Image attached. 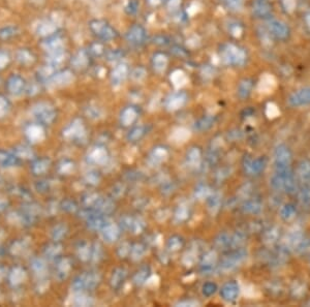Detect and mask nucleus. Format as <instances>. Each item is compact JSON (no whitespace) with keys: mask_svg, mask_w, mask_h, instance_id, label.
<instances>
[{"mask_svg":"<svg viewBox=\"0 0 310 307\" xmlns=\"http://www.w3.org/2000/svg\"><path fill=\"white\" fill-rule=\"evenodd\" d=\"M271 185L274 190L292 194L297 190L296 177L292 168L275 170L273 176L270 179Z\"/></svg>","mask_w":310,"mask_h":307,"instance_id":"f257e3e1","label":"nucleus"},{"mask_svg":"<svg viewBox=\"0 0 310 307\" xmlns=\"http://www.w3.org/2000/svg\"><path fill=\"white\" fill-rule=\"evenodd\" d=\"M220 58L227 65L241 66L246 61V53L240 47L228 43L220 49Z\"/></svg>","mask_w":310,"mask_h":307,"instance_id":"f03ea898","label":"nucleus"},{"mask_svg":"<svg viewBox=\"0 0 310 307\" xmlns=\"http://www.w3.org/2000/svg\"><path fill=\"white\" fill-rule=\"evenodd\" d=\"M89 28L91 32L104 41L112 40L117 37V31L111 26V24L105 20L94 19L89 22Z\"/></svg>","mask_w":310,"mask_h":307,"instance_id":"7ed1b4c3","label":"nucleus"},{"mask_svg":"<svg viewBox=\"0 0 310 307\" xmlns=\"http://www.w3.org/2000/svg\"><path fill=\"white\" fill-rule=\"evenodd\" d=\"M266 30L270 36L277 40H287L291 36V29L281 20L269 18L266 22Z\"/></svg>","mask_w":310,"mask_h":307,"instance_id":"20e7f679","label":"nucleus"},{"mask_svg":"<svg viewBox=\"0 0 310 307\" xmlns=\"http://www.w3.org/2000/svg\"><path fill=\"white\" fill-rule=\"evenodd\" d=\"M292 152L285 145H278L274 151L275 170L292 168Z\"/></svg>","mask_w":310,"mask_h":307,"instance_id":"39448f33","label":"nucleus"},{"mask_svg":"<svg viewBox=\"0 0 310 307\" xmlns=\"http://www.w3.org/2000/svg\"><path fill=\"white\" fill-rule=\"evenodd\" d=\"M125 36H126V40L130 45L135 47H140L145 43L147 39V32L145 28L142 25L135 24L127 30Z\"/></svg>","mask_w":310,"mask_h":307,"instance_id":"423d86ee","label":"nucleus"},{"mask_svg":"<svg viewBox=\"0 0 310 307\" xmlns=\"http://www.w3.org/2000/svg\"><path fill=\"white\" fill-rule=\"evenodd\" d=\"M42 48L49 55L64 53V42L61 37L56 35H51L46 37L41 43Z\"/></svg>","mask_w":310,"mask_h":307,"instance_id":"0eeeda50","label":"nucleus"},{"mask_svg":"<svg viewBox=\"0 0 310 307\" xmlns=\"http://www.w3.org/2000/svg\"><path fill=\"white\" fill-rule=\"evenodd\" d=\"M252 14L259 19L268 20L272 16L273 8L269 0H253L251 5Z\"/></svg>","mask_w":310,"mask_h":307,"instance_id":"6e6552de","label":"nucleus"},{"mask_svg":"<svg viewBox=\"0 0 310 307\" xmlns=\"http://www.w3.org/2000/svg\"><path fill=\"white\" fill-rule=\"evenodd\" d=\"M288 103L291 107H305L310 105V87L301 88L292 93Z\"/></svg>","mask_w":310,"mask_h":307,"instance_id":"1a4fd4ad","label":"nucleus"},{"mask_svg":"<svg viewBox=\"0 0 310 307\" xmlns=\"http://www.w3.org/2000/svg\"><path fill=\"white\" fill-rule=\"evenodd\" d=\"M246 256V252L243 249H237L226 255L220 262V268L224 270H232L238 264L241 263Z\"/></svg>","mask_w":310,"mask_h":307,"instance_id":"9d476101","label":"nucleus"},{"mask_svg":"<svg viewBox=\"0 0 310 307\" xmlns=\"http://www.w3.org/2000/svg\"><path fill=\"white\" fill-rule=\"evenodd\" d=\"M243 164H244L245 171L248 174L257 175L261 171H264L266 164H267V160L265 157H256V158L245 157Z\"/></svg>","mask_w":310,"mask_h":307,"instance_id":"9b49d317","label":"nucleus"},{"mask_svg":"<svg viewBox=\"0 0 310 307\" xmlns=\"http://www.w3.org/2000/svg\"><path fill=\"white\" fill-rule=\"evenodd\" d=\"M239 292L240 289L239 286H238V283L236 281H229L222 288L220 296L224 300L228 302H233L238 298V296H239Z\"/></svg>","mask_w":310,"mask_h":307,"instance_id":"f8f14e48","label":"nucleus"},{"mask_svg":"<svg viewBox=\"0 0 310 307\" xmlns=\"http://www.w3.org/2000/svg\"><path fill=\"white\" fill-rule=\"evenodd\" d=\"M128 72H129V69H128V66L126 64H124V63L118 64L113 69V72L111 74V80H112L113 85L118 86V85L122 84L125 81V79L127 78Z\"/></svg>","mask_w":310,"mask_h":307,"instance_id":"ddd939ff","label":"nucleus"},{"mask_svg":"<svg viewBox=\"0 0 310 307\" xmlns=\"http://www.w3.org/2000/svg\"><path fill=\"white\" fill-rule=\"evenodd\" d=\"M71 64L77 69H83L89 64V52L86 50H80L71 58Z\"/></svg>","mask_w":310,"mask_h":307,"instance_id":"4468645a","label":"nucleus"},{"mask_svg":"<svg viewBox=\"0 0 310 307\" xmlns=\"http://www.w3.org/2000/svg\"><path fill=\"white\" fill-rule=\"evenodd\" d=\"M73 79H74L73 74H71L69 70H64V72L53 75L51 78V83L54 86L59 87V86H64V85L69 84L71 81H73Z\"/></svg>","mask_w":310,"mask_h":307,"instance_id":"2eb2a0df","label":"nucleus"},{"mask_svg":"<svg viewBox=\"0 0 310 307\" xmlns=\"http://www.w3.org/2000/svg\"><path fill=\"white\" fill-rule=\"evenodd\" d=\"M216 266V255L214 252H208L204 255L202 263H201V270L202 272H212Z\"/></svg>","mask_w":310,"mask_h":307,"instance_id":"dca6fc26","label":"nucleus"},{"mask_svg":"<svg viewBox=\"0 0 310 307\" xmlns=\"http://www.w3.org/2000/svg\"><path fill=\"white\" fill-rule=\"evenodd\" d=\"M119 233H120V230H119V228L116 225L107 224L103 228V237L108 242L116 241L119 237Z\"/></svg>","mask_w":310,"mask_h":307,"instance_id":"f3484780","label":"nucleus"},{"mask_svg":"<svg viewBox=\"0 0 310 307\" xmlns=\"http://www.w3.org/2000/svg\"><path fill=\"white\" fill-rule=\"evenodd\" d=\"M297 175L304 183H310V160H301L297 168Z\"/></svg>","mask_w":310,"mask_h":307,"instance_id":"a211bd4d","label":"nucleus"},{"mask_svg":"<svg viewBox=\"0 0 310 307\" xmlns=\"http://www.w3.org/2000/svg\"><path fill=\"white\" fill-rule=\"evenodd\" d=\"M169 63V59L168 56H166L164 53H156L153 55L152 58V65L154 67V69L158 73H162L165 70L166 66H168Z\"/></svg>","mask_w":310,"mask_h":307,"instance_id":"6ab92c4d","label":"nucleus"},{"mask_svg":"<svg viewBox=\"0 0 310 307\" xmlns=\"http://www.w3.org/2000/svg\"><path fill=\"white\" fill-rule=\"evenodd\" d=\"M137 116H138V113L135 108H131V107L125 108L121 113V123L124 126L131 125L137 119Z\"/></svg>","mask_w":310,"mask_h":307,"instance_id":"aec40b11","label":"nucleus"},{"mask_svg":"<svg viewBox=\"0 0 310 307\" xmlns=\"http://www.w3.org/2000/svg\"><path fill=\"white\" fill-rule=\"evenodd\" d=\"M252 87H253V83L251 80L249 79H244L240 82V84L238 85V96H239L241 99H247L250 93L252 91Z\"/></svg>","mask_w":310,"mask_h":307,"instance_id":"412c9836","label":"nucleus"},{"mask_svg":"<svg viewBox=\"0 0 310 307\" xmlns=\"http://www.w3.org/2000/svg\"><path fill=\"white\" fill-rule=\"evenodd\" d=\"M186 102V94L183 92L177 93L173 96L168 102V108L172 111L180 109Z\"/></svg>","mask_w":310,"mask_h":307,"instance_id":"4be33fe9","label":"nucleus"},{"mask_svg":"<svg viewBox=\"0 0 310 307\" xmlns=\"http://www.w3.org/2000/svg\"><path fill=\"white\" fill-rule=\"evenodd\" d=\"M125 277H126V271L122 268H118L116 269L114 272H113V275H112V279H111V282H112V286L115 288V289H118L120 288L122 283L124 282L125 280Z\"/></svg>","mask_w":310,"mask_h":307,"instance_id":"5701e85b","label":"nucleus"},{"mask_svg":"<svg viewBox=\"0 0 310 307\" xmlns=\"http://www.w3.org/2000/svg\"><path fill=\"white\" fill-rule=\"evenodd\" d=\"M57 30V26L53 22H45L38 26V34L48 37L53 35Z\"/></svg>","mask_w":310,"mask_h":307,"instance_id":"b1692460","label":"nucleus"},{"mask_svg":"<svg viewBox=\"0 0 310 307\" xmlns=\"http://www.w3.org/2000/svg\"><path fill=\"white\" fill-rule=\"evenodd\" d=\"M17 59L20 63L22 64H30L33 63L35 60V56L34 54L29 51L28 49H21L18 51L17 53Z\"/></svg>","mask_w":310,"mask_h":307,"instance_id":"393cba45","label":"nucleus"},{"mask_svg":"<svg viewBox=\"0 0 310 307\" xmlns=\"http://www.w3.org/2000/svg\"><path fill=\"white\" fill-rule=\"evenodd\" d=\"M25 86V82L20 76H13L9 81V88L13 93H19Z\"/></svg>","mask_w":310,"mask_h":307,"instance_id":"a878e982","label":"nucleus"},{"mask_svg":"<svg viewBox=\"0 0 310 307\" xmlns=\"http://www.w3.org/2000/svg\"><path fill=\"white\" fill-rule=\"evenodd\" d=\"M19 34V29L17 26L10 25L0 28V38L4 40H10Z\"/></svg>","mask_w":310,"mask_h":307,"instance_id":"bb28decb","label":"nucleus"},{"mask_svg":"<svg viewBox=\"0 0 310 307\" xmlns=\"http://www.w3.org/2000/svg\"><path fill=\"white\" fill-rule=\"evenodd\" d=\"M37 115L45 119L46 121H50L54 118V110L49 105H40L37 109Z\"/></svg>","mask_w":310,"mask_h":307,"instance_id":"cd10ccee","label":"nucleus"},{"mask_svg":"<svg viewBox=\"0 0 310 307\" xmlns=\"http://www.w3.org/2000/svg\"><path fill=\"white\" fill-rule=\"evenodd\" d=\"M242 208L244 212H248V213H257L261 209V204L257 200H249L244 203Z\"/></svg>","mask_w":310,"mask_h":307,"instance_id":"c85d7f7f","label":"nucleus"},{"mask_svg":"<svg viewBox=\"0 0 310 307\" xmlns=\"http://www.w3.org/2000/svg\"><path fill=\"white\" fill-rule=\"evenodd\" d=\"M280 213H281V217L283 220L290 221V220H292L295 216L296 209H295V207L292 204H287V205H284L281 208Z\"/></svg>","mask_w":310,"mask_h":307,"instance_id":"c756f323","label":"nucleus"},{"mask_svg":"<svg viewBox=\"0 0 310 307\" xmlns=\"http://www.w3.org/2000/svg\"><path fill=\"white\" fill-rule=\"evenodd\" d=\"M214 123V118L211 116H207V117H203L202 119H200L198 122H196V129L198 130H206L208 128H210Z\"/></svg>","mask_w":310,"mask_h":307,"instance_id":"7c9ffc66","label":"nucleus"},{"mask_svg":"<svg viewBox=\"0 0 310 307\" xmlns=\"http://www.w3.org/2000/svg\"><path fill=\"white\" fill-rule=\"evenodd\" d=\"M222 2L232 12H239L243 8V0H222Z\"/></svg>","mask_w":310,"mask_h":307,"instance_id":"2f4dec72","label":"nucleus"},{"mask_svg":"<svg viewBox=\"0 0 310 307\" xmlns=\"http://www.w3.org/2000/svg\"><path fill=\"white\" fill-rule=\"evenodd\" d=\"M187 160L189 161L190 164H195L199 163L201 160V151L199 148H192L188 153H187Z\"/></svg>","mask_w":310,"mask_h":307,"instance_id":"473e14b6","label":"nucleus"},{"mask_svg":"<svg viewBox=\"0 0 310 307\" xmlns=\"http://www.w3.org/2000/svg\"><path fill=\"white\" fill-rule=\"evenodd\" d=\"M149 276V268L145 267L142 268L136 275H135V282L137 285H142V283H144L145 281H147Z\"/></svg>","mask_w":310,"mask_h":307,"instance_id":"72a5a7b5","label":"nucleus"},{"mask_svg":"<svg viewBox=\"0 0 310 307\" xmlns=\"http://www.w3.org/2000/svg\"><path fill=\"white\" fill-rule=\"evenodd\" d=\"M171 80H172L173 84H174L176 87H180V86H182V85L185 84V82H186V77H185L184 73L181 72V70H176V72L172 75Z\"/></svg>","mask_w":310,"mask_h":307,"instance_id":"f704fd0d","label":"nucleus"},{"mask_svg":"<svg viewBox=\"0 0 310 307\" xmlns=\"http://www.w3.org/2000/svg\"><path fill=\"white\" fill-rule=\"evenodd\" d=\"M281 7L285 13L292 14L297 8V0H281Z\"/></svg>","mask_w":310,"mask_h":307,"instance_id":"c9c22d12","label":"nucleus"},{"mask_svg":"<svg viewBox=\"0 0 310 307\" xmlns=\"http://www.w3.org/2000/svg\"><path fill=\"white\" fill-rule=\"evenodd\" d=\"M130 253H131V257L134 259H140L143 257L145 253V246H143L142 244H136L131 247L130 249Z\"/></svg>","mask_w":310,"mask_h":307,"instance_id":"e433bc0d","label":"nucleus"},{"mask_svg":"<svg viewBox=\"0 0 310 307\" xmlns=\"http://www.w3.org/2000/svg\"><path fill=\"white\" fill-rule=\"evenodd\" d=\"M202 290H203V294L206 297H211L217 291V286H216V283H214V282H206L203 286Z\"/></svg>","mask_w":310,"mask_h":307,"instance_id":"4c0bfd02","label":"nucleus"},{"mask_svg":"<svg viewBox=\"0 0 310 307\" xmlns=\"http://www.w3.org/2000/svg\"><path fill=\"white\" fill-rule=\"evenodd\" d=\"M306 185L301 188L300 191V200L303 202V204H310V183H305Z\"/></svg>","mask_w":310,"mask_h":307,"instance_id":"58836bf2","label":"nucleus"},{"mask_svg":"<svg viewBox=\"0 0 310 307\" xmlns=\"http://www.w3.org/2000/svg\"><path fill=\"white\" fill-rule=\"evenodd\" d=\"M144 134H145L144 127H142V126L136 127V128H134V129L130 131V134L128 135V139H129L131 142H136V141L140 140L143 136H144Z\"/></svg>","mask_w":310,"mask_h":307,"instance_id":"ea45409f","label":"nucleus"},{"mask_svg":"<svg viewBox=\"0 0 310 307\" xmlns=\"http://www.w3.org/2000/svg\"><path fill=\"white\" fill-rule=\"evenodd\" d=\"M168 247L172 251H177L182 247V240L179 237H172L168 242Z\"/></svg>","mask_w":310,"mask_h":307,"instance_id":"a19ab883","label":"nucleus"},{"mask_svg":"<svg viewBox=\"0 0 310 307\" xmlns=\"http://www.w3.org/2000/svg\"><path fill=\"white\" fill-rule=\"evenodd\" d=\"M229 31L231 32V34L235 37H239L242 32H243V29L241 27L240 24H237V23H234V24H231L230 27H229Z\"/></svg>","mask_w":310,"mask_h":307,"instance_id":"79ce46f5","label":"nucleus"},{"mask_svg":"<svg viewBox=\"0 0 310 307\" xmlns=\"http://www.w3.org/2000/svg\"><path fill=\"white\" fill-rule=\"evenodd\" d=\"M138 9H139V2L138 0H129L126 8H125V11L128 15H134L138 12Z\"/></svg>","mask_w":310,"mask_h":307,"instance_id":"37998d69","label":"nucleus"},{"mask_svg":"<svg viewBox=\"0 0 310 307\" xmlns=\"http://www.w3.org/2000/svg\"><path fill=\"white\" fill-rule=\"evenodd\" d=\"M10 61H11L10 55H9L7 52H5V51H3V50H0V69L5 68L6 66H8L9 63H10Z\"/></svg>","mask_w":310,"mask_h":307,"instance_id":"c03bdc74","label":"nucleus"},{"mask_svg":"<svg viewBox=\"0 0 310 307\" xmlns=\"http://www.w3.org/2000/svg\"><path fill=\"white\" fill-rule=\"evenodd\" d=\"M219 203H220L219 198H218L216 195L211 196V197L209 198V200H208V206H209V209H213V210L217 209V208H218V206H219Z\"/></svg>","mask_w":310,"mask_h":307,"instance_id":"a18cd8bd","label":"nucleus"},{"mask_svg":"<svg viewBox=\"0 0 310 307\" xmlns=\"http://www.w3.org/2000/svg\"><path fill=\"white\" fill-rule=\"evenodd\" d=\"M176 217L179 221H185L188 217V211L186 208H184L183 206L179 207L177 212H176Z\"/></svg>","mask_w":310,"mask_h":307,"instance_id":"49530a36","label":"nucleus"},{"mask_svg":"<svg viewBox=\"0 0 310 307\" xmlns=\"http://www.w3.org/2000/svg\"><path fill=\"white\" fill-rule=\"evenodd\" d=\"M165 155H166V152H165V150L162 149V148H157V149H155L154 152H153V158H154L155 160L161 161V160L165 157Z\"/></svg>","mask_w":310,"mask_h":307,"instance_id":"de8ad7c7","label":"nucleus"},{"mask_svg":"<svg viewBox=\"0 0 310 307\" xmlns=\"http://www.w3.org/2000/svg\"><path fill=\"white\" fill-rule=\"evenodd\" d=\"M89 52L93 53L94 55H101V54L104 52V50H103L102 45H100V43H94V45H92L91 50H89Z\"/></svg>","mask_w":310,"mask_h":307,"instance_id":"09e8293b","label":"nucleus"},{"mask_svg":"<svg viewBox=\"0 0 310 307\" xmlns=\"http://www.w3.org/2000/svg\"><path fill=\"white\" fill-rule=\"evenodd\" d=\"M181 6V0H169L168 3V8L174 12V11H177Z\"/></svg>","mask_w":310,"mask_h":307,"instance_id":"8fccbe9b","label":"nucleus"},{"mask_svg":"<svg viewBox=\"0 0 310 307\" xmlns=\"http://www.w3.org/2000/svg\"><path fill=\"white\" fill-rule=\"evenodd\" d=\"M143 70V68H137V69H135L134 70V73H132V78L135 79V80H141V79H143L145 77V74H142L141 75V72Z\"/></svg>","mask_w":310,"mask_h":307,"instance_id":"3c124183","label":"nucleus"},{"mask_svg":"<svg viewBox=\"0 0 310 307\" xmlns=\"http://www.w3.org/2000/svg\"><path fill=\"white\" fill-rule=\"evenodd\" d=\"M303 21H304V25H305V27L310 31V12H308V13L305 14Z\"/></svg>","mask_w":310,"mask_h":307,"instance_id":"603ef678","label":"nucleus"},{"mask_svg":"<svg viewBox=\"0 0 310 307\" xmlns=\"http://www.w3.org/2000/svg\"><path fill=\"white\" fill-rule=\"evenodd\" d=\"M149 2V4H151L152 6H157L159 3H160V0H148Z\"/></svg>","mask_w":310,"mask_h":307,"instance_id":"864d4df0","label":"nucleus"}]
</instances>
